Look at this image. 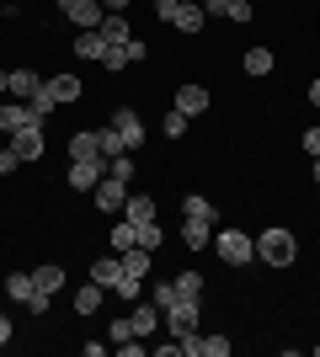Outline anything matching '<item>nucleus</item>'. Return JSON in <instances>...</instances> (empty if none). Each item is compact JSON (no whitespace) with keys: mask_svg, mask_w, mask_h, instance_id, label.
Masks as SVG:
<instances>
[{"mask_svg":"<svg viewBox=\"0 0 320 357\" xmlns=\"http://www.w3.org/2000/svg\"><path fill=\"white\" fill-rule=\"evenodd\" d=\"M123 48H128V64H144V54H150V48L139 43V38H128V43H123Z\"/></svg>","mask_w":320,"mask_h":357,"instance_id":"ea45409f","label":"nucleus"},{"mask_svg":"<svg viewBox=\"0 0 320 357\" xmlns=\"http://www.w3.org/2000/svg\"><path fill=\"white\" fill-rule=\"evenodd\" d=\"M182 134H187V112L171 107V112H166V139H182Z\"/></svg>","mask_w":320,"mask_h":357,"instance_id":"f704fd0d","label":"nucleus"},{"mask_svg":"<svg viewBox=\"0 0 320 357\" xmlns=\"http://www.w3.org/2000/svg\"><path fill=\"white\" fill-rule=\"evenodd\" d=\"M213 251L224 267H245V261H257V240L245 229H224V235H213Z\"/></svg>","mask_w":320,"mask_h":357,"instance_id":"f03ea898","label":"nucleus"},{"mask_svg":"<svg viewBox=\"0 0 320 357\" xmlns=\"http://www.w3.org/2000/svg\"><path fill=\"white\" fill-rule=\"evenodd\" d=\"M102 176H107V160H70V187L75 192H96Z\"/></svg>","mask_w":320,"mask_h":357,"instance_id":"1a4fd4ad","label":"nucleus"},{"mask_svg":"<svg viewBox=\"0 0 320 357\" xmlns=\"http://www.w3.org/2000/svg\"><path fill=\"white\" fill-rule=\"evenodd\" d=\"M257 256L267 261V267H294V261H299V240H294V229H283V224L261 229V235H257Z\"/></svg>","mask_w":320,"mask_h":357,"instance_id":"f257e3e1","label":"nucleus"},{"mask_svg":"<svg viewBox=\"0 0 320 357\" xmlns=\"http://www.w3.org/2000/svg\"><path fill=\"white\" fill-rule=\"evenodd\" d=\"M310 171H315V181H320V160H315V165H310Z\"/></svg>","mask_w":320,"mask_h":357,"instance_id":"8fccbe9b","label":"nucleus"},{"mask_svg":"<svg viewBox=\"0 0 320 357\" xmlns=\"http://www.w3.org/2000/svg\"><path fill=\"white\" fill-rule=\"evenodd\" d=\"M96 64H102V70H112V75H118V70H128V48H123V43H112V48H107V54H102Z\"/></svg>","mask_w":320,"mask_h":357,"instance_id":"7c9ffc66","label":"nucleus"},{"mask_svg":"<svg viewBox=\"0 0 320 357\" xmlns=\"http://www.w3.org/2000/svg\"><path fill=\"white\" fill-rule=\"evenodd\" d=\"M139 245H144V251H160V245H166V229H160V219H155V224H139Z\"/></svg>","mask_w":320,"mask_h":357,"instance_id":"cd10ccee","label":"nucleus"},{"mask_svg":"<svg viewBox=\"0 0 320 357\" xmlns=\"http://www.w3.org/2000/svg\"><path fill=\"white\" fill-rule=\"evenodd\" d=\"M310 102H315V107H320V80H315V86H310Z\"/></svg>","mask_w":320,"mask_h":357,"instance_id":"09e8293b","label":"nucleus"},{"mask_svg":"<svg viewBox=\"0 0 320 357\" xmlns=\"http://www.w3.org/2000/svg\"><path fill=\"white\" fill-rule=\"evenodd\" d=\"M91 283L118 288L123 283V256H96V261H91Z\"/></svg>","mask_w":320,"mask_h":357,"instance_id":"2eb2a0df","label":"nucleus"},{"mask_svg":"<svg viewBox=\"0 0 320 357\" xmlns=\"http://www.w3.org/2000/svg\"><path fill=\"white\" fill-rule=\"evenodd\" d=\"M182 245H187V251L213 245V219H182Z\"/></svg>","mask_w":320,"mask_h":357,"instance_id":"ddd939ff","label":"nucleus"},{"mask_svg":"<svg viewBox=\"0 0 320 357\" xmlns=\"http://www.w3.org/2000/svg\"><path fill=\"white\" fill-rule=\"evenodd\" d=\"M134 171H139V165H134V155H118V160H107V176H118L123 187L134 181Z\"/></svg>","mask_w":320,"mask_h":357,"instance_id":"c756f323","label":"nucleus"},{"mask_svg":"<svg viewBox=\"0 0 320 357\" xmlns=\"http://www.w3.org/2000/svg\"><path fill=\"white\" fill-rule=\"evenodd\" d=\"M102 155H107V160L128 155V149H123V139H118V128H102Z\"/></svg>","mask_w":320,"mask_h":357,"instance_id":"473e14b6","label":"nucleus"},{"mask_svg":"<svg viewBox=\"0 0 320 357\" xmlns=\"http://www.w3.org/2000/svg\"><path fill=\"white\" fill-rule=\"evenodd\" d=\"M11 149H16V160H22V165H38V160H43V149H48L43 123L32 118L27 128H16V134H11Z\"/></svg>","mask_w":320,"mask_h":357,"instance_id":"7ed1b4c3","label":"nucleus"},{"mask_svg":"<svg viewBox=\"0 0 320 357\" xmlns=\"http://www.w3.org/2000/svg\"><path fill=\"white\" fill-rule=\"evenodd\" d=\"M229 22H241V27H245V22H251V0H229Z\"/></svg>","mask_w":320,"mask_h":357,"instance_id":"e433bc0d","label":"nucleus"},{"mask_svg":"<svg viewBox=\"0 0 320 357\" xmlns=\"http://www.w3.org/2000/svg\"><path fill=\"white\" fill-rule=\"evenodd\" d=\"M102 11H128V0H102Z\"/></svg>","mask_w":320,"mask_h":357,"instance_id":"de8ad7c7","label":"nucleus"},{"mask_svg":"<svg viewBox=\"0 0 320 357\" xmlns=\"http://www.w3.org/2000/svg\"><path fill=\"white\" fill-rule=\"evenodd\" d=\"M16 165H22V160H16V149H0V176H11Z\"/></svg>","mask_w":320,"mask_h":357,"instance_id":"37998d69","label":"nucleus"},{"mask_svg":"<svg viewBox=\"0 0 320 357\" xmlns=\"http://www.w3.org/2000/svg\"><path fill=\"white\" fill-rule=\"evenodd\" d=\"M208 86H182L176 91V112H187V118H203V112H208Z\"/></svg>","mask_w":320,"mask_h":357,"instance_id":"f8f14e48","label":"nucleus"},{"mask_svg":"<svg viewBox=\"0 0 320 357\" xmlns=\"http://www.w3.org/2000/svg\"><path fill=\"white\" fill-rule=\"evenodd\" d=\"M176 6H182V0H155V16H160V22H171V16H176Z\"/></svg>","mask_w":320,"mask_h":357,"instance_id":"79ce46f5","label":"nucleus"},{"mask_svg":"<svg viewBox=\"0 0 320 357\" xmlns=\"http://www.w3.org/2000/svg\"><path fill=\"white\" fill-rule=\"evenodd\" d=\"M182 219H213V203H208V197H198V192H187L182 197Z\"/></svg>","mask_w":320,"mask_h":357,"instance_id":"bb28decb","label":"nucleus"},{"mask_svg":"<svg viewBox=\"0 0 320 357\" xmlns=\"http://www.w3.org/2000/svg\"><path fill=\"white\" fill-rule=\"evenodd\" d=\"M150 304H155L160 314H166L171 304H176V283H155V288H150Z\"/></svg>","mask_w":320,"mask_h":357,"instance_id":"2f4dec72","label":"nucleus"},{"mask_svg":"<svg viewBox=\"0 0 320 357\" xmlns=\"http://www.w3.org/2000/svg\"><path fill=\"white\" fill-rule=\"evenodd\" d=\"M96 32H102V43H107V48H112V43H128V38H134V27H128V16H123V11H107Z\"/></svg>","mask_w":320,"mask_h":357,"instance_id":"4468645a","label":"nucleus"},{"mask_svg":"<svg viewBox=\"0 0 320 357\" xmlns=\"http://www.w3.org/2000/svg\"><path fill=\"white\" fill-rule=\"evenodd\" d=\"M64 6V16H70V22H75V32H86V27H102V0H59Z\"/></svg>","mask_w":320,"mask_h":357,"instance_id":"423d86ee","label":"nucleus"},{"mask_svg":"<svg viewBox=\"0 0 320 357\" xmlns=\"http://www.w3.org/2000/svg\"><path fill=\"white\" fill-rule=\"evenodd\" d=\"M123 219H128V224H155V197L128 192V203H123Z\"/></svg>","mask_w":320,"mask_h":357,"instance_id":"dca6fc26","label":"nucleus"},{"mask_svg":"<svg viewBox=\"0 0 320 357\" xmlns=\"http://www.w3.org/2000/svg\"><path fill=\"white\" fill-rule=\"evenodd\" d=\"M203 357H229V336H203Z\"/></svg>","mask_w":320,"mask_h":357,"instance_id":"c9c22d12","label":"nucleus"},{"mask_svg":"<svg viewBox=\"0 0 320 357\" xmlns=\"http://www.w3.org/2000/svg\"><path fill=\"white\" fill-rule=\"evenodd\" d=\"M245 75H273V48H245Z\"/></svg>","mask_w":320,"mask_h":357,"instance_id":"393cba45","label":"nucleus"},{"mask_svg":"<svg viewBox=\"0 0 320 357\" xmlns=\"http://www.w3.org/2000/svg\"><path fill=\"white\" fill-rule=\"evenodd\" d=\"M305 155H310V160H320V128H305Z\"/></svg>","mask_w":320,"mask_h":357,"instance_id":"58836bf2","label":"nucleus"},{"mask_svg":"<svg viewBox=\"0 0 320 357\" xmlns=\"http://www.w3.org/2000/svg\"><path fill=\"white\" fill-rule=\"evenodd\" d=\"M112 294L118 298H144V278H128V272H123V283L112 288Z\"/></svg>","mask_w":320,"mask_h":357,"instance_id":"72a5a7b5","label":"nucleus"},{"mask_svg":"<svg viewBox=\"0 0 320 357\" xmlns=\"http://www.w3.org/2000/svg\"><path fill=\"white\" fill-rule=\"evenodd\" d=\"M32 283L43 288V294H59L64 288V267L59 261H43V267H32Z\"/></svg>","mask_w":320,"mask_h":357,"instance_id":"412c9836","label":"nucleus"},{"mask_svg":"<svg viewBox=\"0 0 320 357\" xmlns=\"http://www.w3.org/2000/svg\"><path fill=\"white\" fill-rule=\"evenodd\" d=\"M75 54H80V59H102V54H107V43H102V32H96V27H86V32H75Z\"/></svg>","mask_w":320,"mask_h":357,"instance_id":"4be33fe9","label":"nucleus"},{"mask_svg":"<svg viewBox=\"0 0 320 357\" xmlns=\"http://www.w3.org/2000/svg\"><path fill=\"white\" fill-rule=\"evenodd\" d=\"M70 160H107L102 134H96V128H75V134H70Z\"/></svg>","mask_w":320,"mask_h":357,"instance_id":"9d476101","label":"nucleus"},{"mask_svg":"<svg viewBox=\"0 0 320 357\" xmlns=\"http://www.w3.org/2000/svg\"><path fill=\"white\" fill-rule=\"evenodd\" d=\"M118 352H123V357H144V352H150V347H144V342H134V336H128V342H123Z\"/></svg>","mask_w":320,"mask_h":357,"instance_id":"c03bdc74","label":"nucleus"},{"mask_svg":"<svg viewBox=\"0 0 320 357\" xmlns=\"http://www.w3.org/2000/svg\"><path fill=\"white\" fill-rule=\"evenodd\" d=\"M6 294H11L22 310H32V314H43V310H48V294L32 283L27 272H11V278H6Z\"/></svg>","mask_w":320,"mask_h":357,"instance_id":"39448f33","label":"nucleus"},{"mask_svg":"<svg viewBox=\"0 0 320 357\" xmlns=\"http://www.w3.org/2000/svg\"><path fill=\"white\" fill-rule=\"evenodd\" d=\"M48 91H54V102H80V75H54V80H43Z\"/></svg>","mask_w":320,"mask_h":357,"instance_id":"6ab92c4d","label":"nucleus"},{"mask_svg":"<svg viewBox=\"0 0 320 357\" xmlns=\"http://www.w3.org/2000/svg\"><path fill=\"white\" fill-rule=\"evenodd\" d=\"M54 107H59V102H54V91H48V86H38V91H32V96H27V112H32V118H38V123H43L48 112H54Z\"/></svg>","mask_w":320,"mask_h":357,"instance_id":"a878e982","label":"nucleus"},{"mask_svg":"<svg viewBox=\"0 0 320 357\" xmlns=\"http://www.w3.org/2000/svg\"><path fill=\"white\" fill-rule=\"evenodd\" d=\"M203 22H208V11H203V6H192V0H182V6H176V16H171V27L187 32V38H198Z\"/></svg>","mask_w":320,"mask_h":357,"instance_id":"9b49d317","label":"nucleus"},{"mask_svg":"<svg viewBox=\"0 0 320 357\" xmlns=\"http://www.w3.org/2000/svg\"><path fill=\"white\" fill-rule=\"evenodd\" d=\"M155 357H182V342L171 336V342H155Z\"/></svg>","mask_w":320,"mask_h":357,"instance_id":"a19ab883","label":"nucleus"},{"mask_svg":"<svg viewBox=\"0 0 320 357\" xmlns=\"http://www.w3.org/2000/svg\"><path fill=\"white\" fill-rule=\"evenodd\" d=\"M128 326H134V336H155V326H160V310H155L150 298H139V310L128 314Z\"/></svg>","mask_w":320,"mask_h":357,"instance_id":"a211bd4d","label":"nucleus"},{"mask_svg":"<svg viewBox=\"0 0 320 357\" xmlns=\"http://www.w3.org/2000/svg\"><path fill=\"white\" fill-rule=\"evenodd\" d=\"M128 336H134V326H128V320H112V331H107V342H128Z\"/></svg>","mask_w":320,"mask_h":357,"instance_id":"4c0bfd02","label":"nucleus"},{"mask_svg":"<svg viewBox=\"0 0 320 357\" xmlns=\"http://www.w3.org/2000/svg\"><path fill=\"white\" fill-rule=\"evenodd\" d=\"M203 11L208 16H229V0H203Z\"/></svg>","mask_w":320,"mask_h":357,"instance_id":"a18cd8bd","label":"nucleus"},{"mask_svg":"<svg viewBox=\"0 0 320 357\" xmlns=\"http://www.w3.org/2000/svg\"><path fill=\"white\" fill-rule=\"evenodd\" d=\"M102 294H107L102 283H86V288L75 294V314H96V310H102Z\"/></svg>","mask_w":320,"mask_h":357,"instance_id":"b1692460","label":"nucleus"},{"mask_svg":"<svg viewBox=\"0 0 320 357\" xmlns=\"http://www.w3.org/2000/svg\"><path fill=\"white\" fill-rule=\"evenodd\" d=\"M198 320H203V298H176V304L166 310V331L171 336H192Z\"/></svg>","mask_w":320,"mask_h":357,"instance_id":"20e7f679","label":"nucleus"},{"mask_svg":"<svg viewBox=\"0 0 320 357\" xmlns=\"http://www.w3.org/2000/svg\"><path fill=\"white\" fill-rule=\"evenodd\" d=\"M176 298H203V272H182L176 278Z\"/></svg>","mask_w":320,"mask_h":357,"instance_id":"c85d7f7f","label":"nucleus"},{"mask_svg":"<svg viewBox=\"0 0 320 357\" xmlns=\"http://www.w3.org/2000/svg\"><path fill=\"white\" fill-rule=\"evenodd\" d=\"M91 197H96V208H102V213H123V203H128V187H123L118 176H102Z\"/></svg>","mask_w":320,"mask_h":357,"instance_id":"6e6552de","label":"nucleus"},{"mask_svg":"<svg viewBox=\"0 0 320 357\" xmlns=\"http://www.w3.org/2000/svg\"><path fill=\"white\" fill-rule=\"evenodd\" d=\"M150 267H155V251H144V245L123 251V272H128V278H150Z\"/></svg>","mask_w":320,"mask_h":357,"instance_id":"aec40b11","label":"nucleus"},{"mask_svg":"<svg viewBox=\"0 0 320 357\" xmlns=\"http://www.w3.org/2000/svg\"><path fill=\"white\" fill-rule=\"evenodd\" d=\"M27 123H32L27 102H0V134H16V128H27Z\"/></svg>","mask_w":320,"mask_h":357,"instance_id":"f3484780","label":"nucleus"},{"mask_svg":"<svg viewBox=\"0 0 320 357\" xmlns=\"http://www.w3.org/2000/svg\"><path fill=\"white\" fill-rule=\"evenodd\" d=\"M11 342V320H6V314H0V347Z\"/></svg>","mask_w":320,"mask_h":357,"instance_id":"49530a36","label":"nucleus"},{"mask_svg":"<svg viewBox=\"0 0 320 357\" xmlns=\"http://www.w3.org/2000/svg\"><path fill=\"white\" fill-rule=\"evenodd\" d=\"M112 128H118V139H123V149H128V155H134V149L144 144V123H139V112H134V107H118Z\"/></svg>","mask_w":320,"mask_h":357,"instance_id":"0eeeda50","label":"nucleus"},{"mask_svg":"<svg viewBox=\"0 0 320 357\" xmlns=\"http://www.w3.org/2000/svg\"><path fill=\"white\" fill-rule=\"evenodd\" d=\"M134 245H139V224H128V219H123V213H118V224H112V251H134Z\"/></svg>","mask_w":320,"mask_h":357,"instance_id":"5701e85b","label":"nucleus"}]
</instances>
